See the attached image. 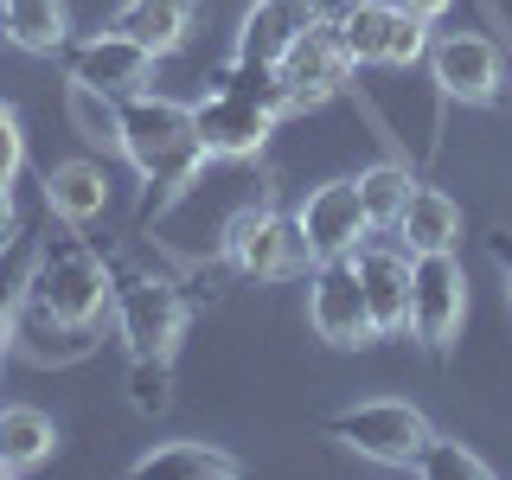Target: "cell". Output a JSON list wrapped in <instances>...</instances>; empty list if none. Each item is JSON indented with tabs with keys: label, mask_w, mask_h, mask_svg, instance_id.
<instances>
[{
	"label": "cell",
	"mask_w": 512,
	"mask_h": 480,
	"mask_svg": "<svg viewBox=\"0 0 512 480\" xmlns=\"http://www.w3.org/2000/svg\"><path fill=\"white\" fill-rule=\"evenodd\" d=\"M410 474H423V480H493V468L474 455L468 442H455V436H436V429H429V442L416 448Z\"/></svg>",
	"instance_id": "26"
},
{
	"label": "cell",
	"mask_w": 512,
	"mask_h": 480,
	"mask_svg": "<svg viewBox=\"0 0 512 480\" xmlns=\"http://www.w3.org/2000/svg\"><path fill=\"white\" fill-rule=\"evenodd\" d=\"M58 58H64V84H90L103 96H135L154 84V52L109 26L90 32V39H64Z\"/></svg>",
	"instance_id": "8"
},
{
	"label": "cell",
	"mask_w": 512,
	"mask_h": 480,
	"mask_svg": "<svg viewBox=\"0 0 512 480\" xmlns=\"http://www.w3.org/2000/svg\"><path fill=\"white\" fill-rule=\"evenodd\" d=\"M352 269L365 282V308H372L378 333H410V250H384L365 237L352 250Z\"/></svg>",
	"instance_id": "14"
},
{
	"label": "cell",
	"mask_w": 512,
	"mask_h": 480,
	"mask_svg": "<svg viewBox=\"0 0 512 480\" xmlns=\"http://www.w3.org/2000/svg\"><path fill=\"white\" fill-rule=\"evenodd\" d=\"M192 128H199L205 160H256L263 141L276 135V116L244 103V96H231V90H205L192 103Z\"/></svg>",
	"instance_id": "10"
},
{
	"label": "cell",
	"mask_w": 512,
	"mask_h": 480,
	"mask_svg": "<svg viewBox=\"0 0 512 480\" xmlns=\"http://www.w3.org/2000/svg\"><path fill=\"white\" fill-rule=\"evenodd\" d=\"M314 20H320L314 0H250L244 26H237V58H263V64H276V58H282Z\"/></svg>",
	"instance_id": "15"
},
{
	"label": "cell",
	"mask_w": 512,
	"mask_h": 480,
	"mask_svg": "<svg viewBox=\"0 0 512 480\" xmlns=\"http://www.w3.org/2000/svg\"><path fill=\"white\" fill-rule=\"evenodd\" d=\"M487 244H493V256H500V269H506V301H512V237H506V231H493Z\"/></svg>",
	"instance_id": "30"
},
{
	"label": "cell",
	"mask_w": 512,
	"mask_h": 480,
	"mask_svg": "<svg viewBox=\"0 0 512 480\" xmlns=\"http://www.w3.org/2000/svg\"><path fill=\"white\" fill-rule=\"evenodd\" d=\"M135 480H237L244 474V461L237 455H224V448H212V442H160V448H148V455L128 468Z\"/></svg>",
	"instance_id": "18"
},
{
	"label": "cell",
	"mask_w": 512,
	"mask_h": 480,
	"mask_svg": "<svg viewBox=\"0 0 512 480\" xmlns=\"http://www.w3.org/2000/svg\"><path fill=\"white\" fill-rule=\"evenodd\" d=\"M397 7L416 13V20H442V13H448V0H397Z\"/></svg>",
	"instance_id": "31"
},
{
	"label": "cell",
	"mask_w": 512,
	"mask_h": 480,
	"mask_svg": "<svg viewBox=\"0 0 512 480\" xmlns=\"http://www.w3.org/2000/svg\"><path fill=\"white\" fill-rule=\"evenodd\" d=\"M45 205H52V218L64 224H90L109 212V173L96 167V160H58L52 173H45Z\"/></svg>",
	"instance_id": "19"
},
{
	"label": "cell",
	"mask_w": 512,
	"mask_h": 480,
	"mask_svg": "<svg viewBox=\"0 0 512 480\" xmlns=\"http://www.w3.org/2000/svg\"><path fill=\"white\" fill-rule=\"evenodd\" d=\"M7 352H20L26 365H52V372H58V365H77V359H90V352H96V327H77V320L52 314L45 301L20 295Z\"/></svg>",
	"instance_id": "13"
},
{
	"label": "cell",
	"mask_w": 512,
	"mask_h": 480,
	"mask_svg": "<svg viewBox=\"0 0 512 480\" xmlns=\"http://www.w3.org/2000/svg\"><path fill=\"white\" fill-rule=\"evenodd\" d=\"M122 154L128 167L141 173V218L167 212L173 199H186L205 173V148H199V128H192V109L173 103V96L135 90L122 96Z\"/></svg>",
	"instance_id": "1"
},
{
	"label": "cell",
	"mask_w": 512,
	"mask_h": 480,
	"mask_svg": "<svg viewBox=\"0 0 512 480\" xmlns=\"http://www.w3.org/2000/svg\"><path fill=\"white\" fill-rule=\"evenodd\" d=\"M64 116H71V128L90 141V148H116L122 154V96H103L90 84H71V96H64Z\"/></svg>",
	"instance_id": "24"
},
{
	"label": "cell",
	"mask_w": 512,
	"mask_h": 480,
	"mask_svg": "<svg viewBox=\"0 0 512 480\" xmlns=\"http://www.w3.org/2000/svg\"><path fill=\"white\" fill-rule=\"evenodd\" d=\"M352 7H359V0H314L320 20H340V13H352Z\"/></svg>",
	"instance_id": "32"
},
{
	"label": "cell",
	"mask_w": 512,
	"mask_h": 480,
	"mask_svg": "<svg viewBox=\"0 0 512 480\" xmlns=\"http://www.w3.org/2000/svg\"><path fill=\"white\" fill-rule=\"evenodd\" d=\"M352 186H359V205H365V218H372V231H391L416 180H410V167H397V160H378V167H365Z\"/></svg>",
	"instance_id": "25"
},
{
	"label": "cell",
	"mask_w": 512,
	"mask_h": 480,
	"mask_svg": "<svg viewBox=\"0 0 512 480\" xmlns=\"http://www.w3.org/2000/svg\"><path fill=\"white\" fill-rule=\"evenodd\" d=\"M0 32L26 52H58L71 39V13L64 0H0Z\"/></svg>",
	"instance_id": "22"
},
{
	"label": "cell",
	"mask_w": 512,
	"mask_h": 480,
	"mask_svg": "<svg viewBox=\"0 0 512 480\" xmlns=\"http://www.w3.org/2000/svg\"><path fill=\"white\" fill-rule=\"evenodd\" d=\"M276 64H282V84H288V96H295V116H301V109H320L327 96H340V90L352 84V71H359L333 20H314V26L301 32V39L288 45V52H282Z\"/></svg>",
	"instance_id": "9"
},
{
	"label": "cell",
	"mask_w": 512,
	"mask_h": 480,
	"mask_svg": "<svg viewBox=\"0 0 512 480\" xmlns=\"http://www.w3.org/2000/svg\"><path fill=\"white\" fill-rule=\"evenodd\" d=\"M20 237V212H13V192H0V250Z\"/></svg>",
	"instance_id": "29"
},
{
	"label": "cell",
	"mask_w": 512,
	"mask_h": 480,
	"mask_svg": "<svg viewBox=\"0 0 512 480\" xmlns=\"http://www.w3.org/2000/svg\"><path fill=\"white\" fill-rule=\"evenodd\" d=\"M397 20H404V7H397V0H359V7H352V13H340L333 26H340V39H346L352 64H384Z\"/></svg>",
	"instance_id": "23"
},
{
	"label": "cell",
	"mask_w": 512,
	"mask_h": 480,
	"mask_svg": "<svg viewBox=\"0 0 512 480\" xmlns=\"http://www.w3.org/2000/svg\"><path fill=\"white\" fill-rule=\"evenodd\" d=\"M128 404L141 416H160L173 404V352H135L128 359Z\"/></svg>",
	"instance_id": "27"
},
{
	"label": "cell",
	"mask_w": 512,
	"mask_h": 480,
	"mask_svg": "<svg viewBox=\"0 0 512 480\" xmlns=\"http://www.w3.org/2000/svg\"><path fill=\"white\" fill-rule=\"evenodd\" d=\"M58 448V423L32 404H0V474H32Z\"/></svg>",
	"instance_id": "20"
},
{
	"label": "cell",
	"mask_w": 512,
	"mask_h": 480,
	"mask_svg": "<svg viewBox=\"0 0 512 480\" xmlns=\"http://www.w3.org/2000/svg\"><path fill=\"white\" fill-rule=\"evenodd\" d=\"M320 429L340 448H352V455L378 461V468H410L416 448L429 442V416L416 404H404V397H365L352 410H333Z\"/></svg>",
	"instance_id": "4"
},
{
	"label": "cell",
	"mask_w": 512,
	"mask_h": 480,
	"mask_svg": "<svg viewBox=\"0 0 512 480\" xmlns=\"http://www.w3.org/2000/svg\"><path fill=\"white\" fill-rule=\"evenodd\" d=\"M429 71L448 103H493L500 96V45L480 39V32H442L429 39Z\"/></svg>",
	"instance_id": "12"
},
{
	"label": "cell",
	"mask_w": 512,
	"mask_h": 480,
	"mask_svg": "<svg viewBox=\"0 0 512 480\" xmlns=\"http://www.w3.org/2000/svg\"><path fill=\"white\" fill-rule=\"evenodd\" d=\"M109 32H122V39L148 45L154 58H167V52H180L186 32H192V0H122L109 13Z\"/></svg>",
	"instance_id": "16"
},
{
	"label": "cell",
	"mask_w": 512,
	"mask_h": 480,
	"mask_svg": "<svg viewBox=\"0 0 512 480\" xmlns=\"http://www.w3.org/2000/svg\"><path fill=\"white\" fill-rule=\"evenodd\" d=\"M26 295L45 301V308L64 314V320H77V327H96L103 308H109V263L84 237H39V244H32Z\"/></svg>",
	"instance_id": "2"
},
{
	"label": "cell",
	"mask_w": 512,
	"mask_h": 480,
	"mask_svg": "<svg viewBox=\"0 0 512 480\" xmlns=\"http://www.w3.org/2000/svg\"><path fill=\"white\" fill-rule=\"evenodd\" d=\"M20 167H26V135H20V116L0 103V192H13Z\"/></svg>",
	"instance_id": "28"
},
{
	"label": "cell",
	"mask_w": 512,
	"mask_h": 480,
	"mask_svg": "<svg viewBox=\"0 0 512 480\" xmlns=\"http://www.w3.org/2000/svg\"><path fill=\"white\" fill-rule=\"evenodd\" d=\"M391 231L404 237L410 256H423V250H455V237H461V205L448 199L442 186H410V199H404V212H397Z\"/></svg>",
	"instance_id": "17"
},
{
	"label": "cell",
	"mask_w": 512,
	"mask_h": 480,
	"mask_svg": "<svg viewBox=\"0 0 512 480\" xmlns=\"http://www.w3.org/2000/svg\"><path fill=\"white\" fill-rule=\"evenodd\" d=\"M461 320H468V276H461L455 250L410 256V333L429 352H448Z\"/></svg>",
	"instance_id": "6"
},
{
	"label": "cell",
	"mask_w": 512,
	"mask_h": 480,
	"mask_svg": "<svg viewBox=\"0 0 512 480\" xmlns=\"http://www.w3.org/2000/svg\"><path fill=\"white\" fill-rule=\"evenodd\" d=\"M308 327L327 346H340V352L378 340L372 308H365V282H359V269H352V256H327V263L308 269Z\"/></svg>",
	"instance_id": "7"
},
{
	"label": "cell",
	"mask_w": 512,
	"mask_h": 480,
	"mask_svg": "<svg viewBox=\"0 0 512 480\" xmlns=\"http://www.w3.org/2000/svg\"><path fill=\"white\" fill-rule=\"evenodd\" d=\"M301 237H308V250H314V263H327V256H352L372 237V218H365V205H359V186L352 180H327V186H314L308 199H301Z\"/></svg>",
	"instance_id": "11"
},
{
	"label": "cell",
	"mask_w": 512,
	"mask_h": 480,
	"mask_svg": "<svg viewBox=\"0 0 512 480\" xmlns=\"http://www.w3.org/2000/svg\"><path fill=\"white\" fill-rule=\"evenodd\" d=\"M212 90H231V96H244V103H256V109H269V116H295V96H288V84H282V64H263V58H224L218 71H212Z\"/></svg>",
	"instance_id": "21"
},
{
	"label": "cell",
	"mask_w": 512,
	"mask_h": 480,
	"mask_svg": "<svg viewBox=\"0 0 512 480\" xmlns=\"http://www.w3.org/2000/svg\"><path fill=\"white\" fill-rule=\"evenodd\" d=\"M224 250H231V263L244 269V276H256V282H288V276H308L314 269V250H308V237H301V224L269 212V205L231 212Z\"/></svg>",
	"instance_id": "5"
},
{
	"label": "cell",
	"mask_w": 512,
	"mask_h": 480,
	"mask_svg": "<svg viewBox=\"0 0 512 480\" xmlns=\"http://www.w3.org/2000/svg\"><path fill=\"white\" fill-rule=\"evenodd\" d=\"M109 314H116L128 352H173V340L186 333L180 288L135 263H109Z\"/></svg>",
	"instance_id": "3"
}]
</instances>
